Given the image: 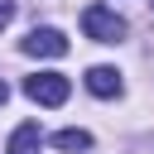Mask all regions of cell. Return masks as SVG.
<instances>
[{
    "label": "cell",
    "mask_w": 154,
    "mask_h": 154,
    "mask_svg": "<svg viewBox=\"0 0 154 154\" xmlns=\"http://www.w3.org/2000/svg\"><path fill=\"white\" fill-rule=\"evenodd\" d=\"M10 14H14V0H0V29L10 24Z\"/></svg>",
    "instance_id": "cell-7"
},
{
    "label": "cell",
    "mask_w": 154,
    "mask_h": 154,
    "mask_svg": "<svg viewBox=\"0 0 154 154\" xmlns=\"http://www.w3.org/2000/svg\"><path fill=\"white\" fill-rule=\"evenodd\" d=\"M67 91H72V82L63 72H34V77H24V96L38 101V106H63Z\"/></svg>",
    "instance_id": "cell-2"
},
{
    "label": "cell",
    "mask_w": 154,
    "mask_h": 154,
    "mask_svg": "<svg viewBox=\"0 0 154 154\" xmlns=\"http://www.w3.org/2000/svg\"><path fill=\"white\" fill-rule=\"evenodd\" d=\"M87 91L91 96H120V72L116 67H91L87 72Z\"/></svg>",
    "instance_id": "cell-5"
},
{
    "label": "cell",
    "mask_w": 154,
    "mask_h": 154,
    "mask_svg": "<svg viewBox=\"0 0 154 154\" xmlns=\"http://www.w3.org/2000/svg\"><path fill=\"white\" fill-rule=\"evenodd\" d=\"M53 144H58V149H91V135H87V130H58Z\"/></svg>",
    "instance_id": "cell-6"
},
{
    "label": "cell",
    "mask_w": 154,
    "mask_h": 154,
    "mask_svg": "<svg viewBox=\"0 0 154 154\" xmlns=\"http://www.w3.org/2000/svg\"><path fill=\"white\" fill-rule=\"evenodd\" d=\"M82 34L96 38V43H120L125 38V19L116 10H106V5H87L82 10Z\"/></svg>",
    "instance_id": "cell-1"
},
{
    "label": "cell",
    "mask_w": 154,
    "mask_h": 154,
    "mask_svg": "<svg viewBox=\"0 0 154 154\" xmlns=\"http://www.w3.org/2000/svg\"><path fill=\"white\" fill-rule=\"evenodd\" d=\"M29 58H63L67 53V38L58 34V29H29V38L19 43Z\"/></svg>",
    "instance_id": "cell-3"
},
{
    "label": "cell",
    "mask_w": 154,
    "mask_h": 154,
    "mask_svg": "<svg viewBox=\"0 0 154 154\" xmlns=\"http://www.w3.org/2000/svg\"><path fill=\"white\" fill-rule=\"evenodd\" d=\"M5 101H10V87H5V77H0V106H5Z\"/></svg>",
    "instance_id": "cell-8"
},
{
    "label": "cell",
    "mask_w": 154,
    "mask_h": 154,
    "mask_svg": "<svg viewBox=\"0 0 154 154\" xmlns=\"http://www.w3.org/2000/svg\"><path fill=\"white\" fill-rule=\"evenodd\" d=\"M38 144H43V130H38V120H24V125L10 135L5 154H38Z\"/></svg>",
    "instance_id": "cell-4"
}]
</instances>
